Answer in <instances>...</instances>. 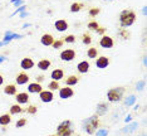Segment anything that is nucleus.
I'll return each mask as SVG.
<instances>
[{"mask_svg":"<svg viewBox=\"0 0 147 136\" xmlns=\"http://www.w3.org/2000/svg\"><path fill=\"white\" fill-rule=\"evenodd\" d=\"M98 126H99V118L97 115H93L91 117L86 118L84 121H83V130H84L88 135H93L94 132L98 130Z\"/></svg>","mask_w":147,"mask_h":136,"instance_id":"f257e3e1","label":"nucleus"},{"mask_svg":"<svg viewBox=\"0 0 147 136\" xmlns=\"http://www.w3.org/2000/svg\"><path fill=\"white\" fill-rule=\"evenodd\" d=\"M136 20V13L133 10H122L119 14V24L122 28H127V26H131Z\"/></svg>","mask_w":147,"mask_h":136,"instance_id":"f03ea898","label":"nucleus"},{"mask_svg":"<svg viewBox=\"0 0 147 136\" xmlns=\"http://www.w3.org/2000/svg\"><path fill=\"white\" fill-rule=\"evenodd\" d=\"M57 135L58 136H72L73 135V126L72 121L65 120L61 122L57 127Z\"/></svg>","mask_w":147,"mask_h":136,"instance_id":"7ed1b4c3","label":"nucleus"},{"mask_svg":"<svg viewBox=\"0 0 147 136\" xmlns=\"http://www.w3.org/2000/svg\"><path fill=\"white\" fill-rule=\"evenodd\" d=\"M123 93H125L123 87H113L107 92V98L109 102H118L123 98Z\"/></svg>","mask_w":147,"mask_h":136,"instance_id":"20e7f679","label":"nucleus"},{"mask_svg":"<svg viewBox=\"0 0 147 136\" xmlns=\"http://www.w3.org/2000/svg\"><path fill=\"white\" fill-rule=\"evenodd\" d=\"M73 95H74V91H73V88H71L69 86H65V87L59 88V97L63 98V99L71 98Z\"/></svg>","mask_w":147,"mask_h":136,"instance_id":"39448f33","label":"nucleus"},{"mask_svg":"<svg viewBox=\"0 0 147 136\" xmlns=\"http://www.w3.org/2000/svg\"><path fill=\"white\" fill-rule=\"evenodd\" d=\"M113 44H115V42H113V39L109 37V35H102L101 41H99V45H101L102 48L109 49L113 47Z\"/></svg>","mask_w":147,"mask_h":136,"instance_id":"423d86ee","label":"nucleus"},{"mask_svg":"<svg viewBox=\"0 0 147 136\" xmlns=\"http://www.w3.org/2000/svg\"><path fill=\"white\" fill-rule=\"evenodd\" d=\"M76 58V52L73 49H65L61 53V59L64 62H71Z\"/></svg>","mask_w":147,"mask_h":136,"instance_id":"0eeeda50","label":"nucleus"},{"mask_svg":"<svg viewBox=\"0 0 147 136\" xmlns=\"http://www.w3.org/2000/svg\"><path fill=\"white\" fill-rule=\"evenodd\" d=\"M109 63H111V61H109V58L106 57V55H101V57H98L96 59V66L101 69H105L106 67H108Z\"/></svg>","mask_w":147,"mask_h":136,"instance_id":"6e6552de","label":"nucleus"},{"mask_svg":"<svg viewBox=\"0 0 147 136\" xmlns=\"http://www.w3.org/2000/svg\"><path fill=\"white\" fill-rule=\"evenodd\" d=\"M39 98H40L42 102H45V104H48V102H52L53 98H54V95H53L52 91H42L40 93H39Z\"/></svg>","mask_w":147,"mask_h":136,"instance_id":"1a4fd4ad","label":"nucleus"},{"mask_svg":"<svg viewBox=\"0 0 147 136\" xmlns=\"http://www.w3.org/2000/svg\"><path fill=\"white\" fill-rule=\"evenodd\" d=\"M20 67L22 69H24V71H28V69H32L34 67V61L30 58V57H25L22 59L20 62Z\"/></svg>","mask_w":147,"mask_h":136,"instance_id":"9d476101","label":"nucleus"},{"mask_svg":"<svg viewBox=\"0 0 147 136\" xmlns=\"http://www.w3.org/2000/svg\"><path fill=\"white\" fill-rule=\"evenodd\" d=\"M29 76L25 73V72H20V73H18L16 74V77H15V81H16V83L18 85H25V83H28L29 82Z\"/></svg>","mask_w":147,"mask_h":136,"instance_id":"9b49d317","label":"nucleus"},{"mask_svg":"<svg viewBox=\"0 0 147 136\" xmlns=\"http://www.w3.org/2000/svg\"><path fill=\"white\" fill-rule=\"evenodd\" d=\"M40 42H42L43 45H45V47H49V45L53 44V42H54V38H53L52 34H49V33H45V34L42 35Z\"/></svg>","mask_w":147,"mask_h":136,"instance_id":"f8f14e48","label":"nucleus"},{"mask_svg":"<svg viewBox=\"0 0 147 136\" xmlns=\"http://www.w3.org/2000/svg\"><path fill=\"white\" fill-rule=\"evenodd\" d=\"M15 99L19 105H24V104H28L29 102V95L26 92H20V93L15 95Z\"/></svg>","mask_w":147,"mask_h":136,"instance_id":"ddd939ff","label":"nucleus"},{"mask_svg":"<svg viewBox=\"0 0 147 136\" xmlns=\"http://www.w3.org/2000/svg\"><path fill=\"white\" fill-rule=\"evenodd\" d=\"M107 111H108V104H106V102H101V104H98V106H97L96 115L97 116H103V115L107 114Z\"/></svg>","mask_w":147,"mask_h":136,"instance_id":"4468645a","label":"nucleus"},{"mask_svg":"<svg viewBox=\"0 0 147 136\" xmlns=\"http://www.w3.org/2000/svg\"><path fill=\"white\" fill-rule=\"evenodd\" d=\"M64 77V72H63V69L58 68V69H54V71L51 73V78L53 79V81H61V79Z\"/></svg>","mask_w":147,"mask_h":136,"instance_id":"2eb2a0df","label":"nucleus"},{"mask_svg":"<svg viewBox=\"0 0 147 136\" xmlns=\"http://www.w3.org/2000/svg\"><path fill=\"white\" fill-rule=\"evenodd\" d=\"M54 26L58 32H64V30L68 29V23H67L65 20H63V19H59V20H57L54 23Z\"/></svg>","mask_w":147,"mask_h":136,"instance_id":"dca6fc26","label":"nucleus"},{"mask_svg":"<svg viewBox=\"0 0 147 136\" xmlns=\"http://www.w3.org/2000/svg\"><path fill=\"white\" fill-rule=\"evenodd\" d=\"M42 85L40 83H36V82H34V83H30L28 86V91L30 92V93H40V92L43 91L42 89Z\"/></svg>","mask_w":147,"mask_h":136,"instance_id":"f3484780","label":"nucleus"},{"mask_svg":"<svg viewBox=\"0 0 147 136\" xmlns=\"http://www.w3.org/2000/svg\"><path fill=\"white\" fill-rule=\"evenodd\" d=\"M89 68H91V66H89V63L87 61H82L77 66V69H78V72H81V73H87V72L89 71Z\"/></svg>","mask_w":147,"mask_h":136,"instance_id":"a211bd4d","label":"nucleus"},{"mask_svg":"<svg viewBox=\"0 0 147 136\" xmlns=\"http://www.w3.org/2000/svg\"><path fill=\"white\" fill-rule=\"evenodd\" d=\"M79 82V77L78 76H74V74H72V76H69L68 78H65L64 79V83H65V86H74V85H77Z\"/></svg>","mask_w":147,"mask_h":136,"instance_id":"6ab92c4d","label":"nucleus"},{"mask_svg":"<svg viewBox=\"0 0 147 136\" xmlns=\"http://www.w3.org/2000/svg\"><path fill=\"white\" fill-rule=\"evenodd\" d=\"M51 66H52V62L49 59H42V61L38 62V68L42 69V71H47Z\"/></svg>","mask_w":147,"mask_h":136,"instance_id":"aec40b11","label":"nucleus"},{"mask_svg":"<svg viewBox=\"0 0 147 136\" xmlns=\"http://www.w3.org/2000/svg\"><path fill=\"white\" fill-rule=\"evenodd\" d=\"M4 93L8 96H14L16 95V87L15 85H6L4 88Z\"/></svg>","mask_w":147,"mask_h":136,"instance_id":"412c9836","label":"nucleus"},{"mask_svg":"<svg viewBox=\"0 0 147 136\" xmlns=\"http://www.w3.org/2000/svg\"><path fill=\"white\" fill-rule=\"evenodd\" d=\"M10 122H11V116L10 115L4 114V115L0 116V125L1 126H6V125L10 124Z\"/></svg>","mask_w":147,"mask_h":136,"instance_id":"4be33fe9","label":"nucleus"},{"mask_svg":"<svg viewBox=\"0 0 147 136\" xmlns=\"http://www.w3.org/2000/svg\"><path fill=\"white\" fill-rule=\"evenodd\" d=\"M23 111H24V110H23L22 106L19 104L11 105V107H10V115H18V114H22Z\"/></svg>","mask_w":147,"mask_h":136,"instance_id":"5701e85b","label":"nucleus"},{"mask_svg":"<svg viewBox=\"0 0 147 136\" xmlns=\"http://www.w3.org/2000/svg\"><path fill=\"white\" fill-rule=\"evenodd\" d=\"M87 55H88V58H97V55H98V51H97V48L96 47L88 48V51H87Z\"/></svg>","mask_w":147,"mask_h":136,"instance_id":"b1692460","label":"nucleus"},{"mask_svg":"<svg viewBox=\"0 0 147 136\" xmlns=\"http://www.w3.org/2000/svg\"><path fill=\"white\" fill-rule=\"evenodd\" d=\"M82 42H83V44H86V45L91 44V43H92V37H91V34H88V33H83V35H82Z\"/></svg>","mask_w":147,"mask_h":136,"instance_id":"393cba45","label":"nucleus"},{"mask_svg":"<svg viewBox=\"0 0 147 136\" xmlns=\"http://www.w3.org/2000/svg\"><path fill=\"white\" fill-rule=\"evenodd\" d=\"M82 8H83L82 3H73V4L71 5V12L72 13H77V12L82 10Z\"/></svg>","mask_w":147,"mask_h":136,"instance_id":"a878e982","label":"nucleus"},{"mask_svg":"<svg viewBox=\"0 0 147 136\" xmlns=\"http://www.w3.org/2000/svg\"><path fill=\"white\" fill-rule=\"evenodd\" d=\"M48 88H49V91H55V89L61 88V86H59L58 81H53L52 79V82H49V85H48Z\"/></svg>","mask_w":147,"mask_h":136,"instance_id":"bb28decb","label":"nucleus"},{"mask_svg":"<svg viewBox=\"0 0 147 136\" xmlns=\"http://www.w3.org/2000/svg\"><path fill=\"white\" fill-rule=\"evenodd\" d=\"M118 34H119V37H121L122 39H128L129 37H131L129 32L126 30L125 28H121V29H119V30H118Z\"/></svg>","mask_w":147,"mask_h":136,"instance_id":"cd10ccee","label":"nucleus"},{"mask_svg":"<svg viewBox=\"0 0 147 136\" xmlns=\"http://www.w3.org/2000/svg\"><path fill=\"white\" fill-rule=\"evenodd\" d=\"M26 114H29V115H35L36 112H38V107L34 105H30V106H28V108H26Z\"/></svg>","mask_w":147,"mask_h":136,"instance_id":"c85d7f7f","label":"nucleus"},{"mask_svg":"<svg viewBox=\"0 0 147 136\" xmlns=\"http://www.w3.org/2000/svg\"><path fill=\"white\" fill-rule=\"evenodd\" d=\"M64 44V41H62V39H58V41H54L53 42V48L54 49H59V48H62V45Z\"/></svg>","mask_w":147,"mask_h":136,"instance_id":"c756f323","label":"nucleus"},{"mask_svg":"<svg viewBox=\"0 0 147 136\" xmlns=\"http://www.w3.org/2000/svg\"><path fill=\"white\" fill-rule=\"evenodd\" d=\"M94 134L97 136H107L108 135V129H98Z\"/></svg>","mask_w":147,"mask_h":136,"instance_id":"7c9ffc66","label":"nucleus"},{"mask_svg":"<svg viewBox=\"0 0 147 136\" xmlns=\"http://www.w3.org/2000/svg\"><path fill=\"white\" fill-rule=\"evenodd\" d=\"M98 23H97L96 20H92L88 23V29L89 30H97V28H98Z\"/></svg>","mask_w":147,"mask_h":136,"instance_id":"2f4dec72","label":"nucleus"},{"mask_svg":"<svg viewBox=\"0 0 147 136\" xmlns=\"http://www.w3.org/2000/svg\"><path fill=\"white\" fill-rule=\"evenodd\" d=\"M137 126H138V124H137V122H133V124L132 125H129L128 126V127H126L125 129V130H123V132H132V131H135V129L137 127Z\"/></svg>","mask_w":147,"mask_h":136,"instance_id":"473e14b6","label":"nucleus"},{"mask_svg":"<svg viewBox=\"0 0 147 136\" xmlns=\"http://www.w3.org/2000/svg\"><path fill=\"white\" fill-rule=\"evenodd\" d=\"M99 13H101V9H99V8H92L91 10H89V13H88V14H89V15H91L92 18H93V16L98 15Z\"/></svg>","mask_w":147,"mask_h":136,"instance_id":"72a5a7b5","label":"nucleus"},{"mask_svg":"<svg viewBox=\"0 0 147 136\" xmlns=\"http://www.w3.org/2000/svg\"><path fill=\"white\" fill-rule=\"evenodd\" d=\"M26 122H28V120H26V118H20V120H18L16 121V124H15V126L16 127H23V126H25L26 125Z\"/></svg>","mask_w":147,"mask_h":136,"instance_id":"f704fd0d","label":"nucleus"},{"mask_svg":"<svg viewBox=\"0 0 147 136\" xmlns=\"http://www.w3.org/2000/svg\"><path fill=\"white\" fill-rule=\"evenodd\" d=\"M64 42L65 43H74L76 42V37L73 34H69V35H67V37L64 38Z\"/></svg>","mask_w":147,"mask_h":136,"instance_id":"c9c22d12","label":"nucleus"},{"mask_svg":"<svg viewBox=\"0 0 147 136\" xmlns=\"http://www.w3.org/2000/svg\"><path fill=\"white\" fill-rule=\"evenodd\" d=\"M135 101H136V97H135V96H129V97L126 99L125 104H126L127 106H131L132 104H135Z\"/></svg>","mask_w":147,"mask_h":136,"instance_id":"e433bc0d","label":"nucleus"},{"mask_svg":"<svg viewBox=\"0 0 147 136\" xmlns=\"http://www.w3.org/2000/svg\"><path fill=\"white\" fill-rule=\"evenodd\" d=\"M97 34H99V35H103L106 33V28H103V26H98V28H97Z\"/></svg>","mask_w":147,"mask_h":136,"instance_id":"4c0bfd02","label":"nucleus"},{"mask_svg":"<svg viewBox=\"0 0 147 136\" xmlns=\"http://www.w3.org/2000/svg\"><path fill=\"white\" fill-rule=\"evenodd\" d=\"M44 76H43V74H40V76H36V78H35V82H36V83H40V82H43V81H44Z\"/></svg>","mask_w":147,"mask_h":136,"instance_id":"58836bf2","label":"nucleus"},{"mask_svg":"<svg viewBox=\"0 0 147 136\" xmlns=\"http://www.w3.org/2000/svg\"><path fill=\"white\" fill-rule=\"evenodd\" d=\"M143 85H145V82H140V83H137V89H141V87H143Z\"/></svg>","mask_w":147,"mask_h":136,"instance_id":"ea45409f","label":"nucleus"},{"mask_svg":"<svg viewBox=\"0 0 147 136\" xmlns=\"http://www.w3.org/2000/svg\"><path fill=\"white\" fill-rule=\"evenodd\" d=\"M3 82H4V77H3V74H0V86L3 85Z\"/></svg>","mask_w":147,"mask_h":136,"instance_id":"a19ab883","label":"nucleus"},{"mask_svg":"<svg viewBox=\"0 0 147 136\" xmlns=\"http://www.w3.org/2000/svg\"><path fill=\"white\" fill-rule=\"evenodd\" d=\"M25 8H26V6H24V5H23V6H22V8H19V9H18V10H16L15 13H18V12H22V10H24V9H25Z\"/></svg>","mask_w":147,"mask_h":136,"instance_id":"79ce46f5","label":"nucleus"},{"mask_svg":"<svg viewBox=\"0 0 147 136\" xmlns=\"http://www.w3.org/2000/svg\"><path fill=\"white\" fill-rule=\"evenodd\" d=\"M131 121V116H127V118H126V122H129Z\"/></svg>","mask_w":147,"mask_h":136,"instance_id":"37998d69","label":"nucleus"},{"mask_svg":"<svg viewBox=\"0 0 147 136\" xmlns=\"http://www.w3.org/2000/svg\"><path fill=\"white\" fill-rule=\"evenodd\" d=\"M105 1H112V0H105Z\"/></svg>","mask_w":147,"mask_h":136,"instance_id":"c03bdc74","label":"nucleus"},{"mask_svg":"<svg viewBox=\"0 0 147 136\" xmlns=\"http://www.w3.org/2000/svg\"><path fill=\"white\" fill-rule=\"evenodd\" d=\"M49 136H58V135H49Z\"/></svg>","mask_w":147,"mask_h":136,"instance_id":"a18cd8bd","label":"nucleus"},{"mask_svg":"<svg viewBox=\"0 0 147 136\" xmlns=\"http://www.w3.org/2000/svg\"><path fill=\"white\" fill-rule=\"evenodd\" d=\"M141 136H146V134H142V135H141Z\"/></svg>","mask_w":147,"mask_h":136,"instance_id":"49530a36","label":"nucleus"},{"mask_svg":"<svg viewBox=\"0 0 147 136\" xmlns=\"http://www.w3.org/2000/svg\"><path fill=\"white\" fill-rule=\"evenodd\" d=\"M77 136H81V135H77Z\"/></svg>","mask_w":147,"mask_h":136,"instance_id":"de8ad7c7","label":"nucleus"}]
</instances>
